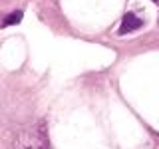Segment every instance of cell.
Returning <instances> with one entry per match:
<instances>
[{
    "mask_svg": "<svg viewBox=\"0 0 159 149\" xmlns=\"http://www.w3.org/2000/svg\"><path fill=\"white\" fill-rule=\"evenodd\" d=\"M20 20H22V12H20V10H16V12H12L10 16L4 18V26H12V24H18Z\"/></svg>",
    "mask_w": 159,
    "mask_h": 149,
    "instance_id": "obj_2",
    "label": "cell"
},
{
    "mask_svg": "<svg viewBox=\"0 0 159 149\" xmlns=\"http://www.w3.org/2000/svg\"><path fill=\"white\" fill-rule=\"evenodd\" d=\"M141 26V20H139L135 14H125L123 16V22H121V28H119V34H127V32H133Z\"/></svg>",
    "mask_w": 159,
    "mask_h": 149,
    "instance_id": "obj_1",
    "label": "cell"
},
{
    "mask_svg": "<svg viewBox=\"0 0 159 149\" xmlns=\"http://www.w3.org/2000/svg\"><path fill=\"white\" fill-rule=\"evenodd\" d=\"M155 2H157V0H155Z\"/></svg>",
    "mask_w": 159,
    "mask_h": 149,
    "instance_id": "obj_3",
    "label": "cell"
}]
</instances>
